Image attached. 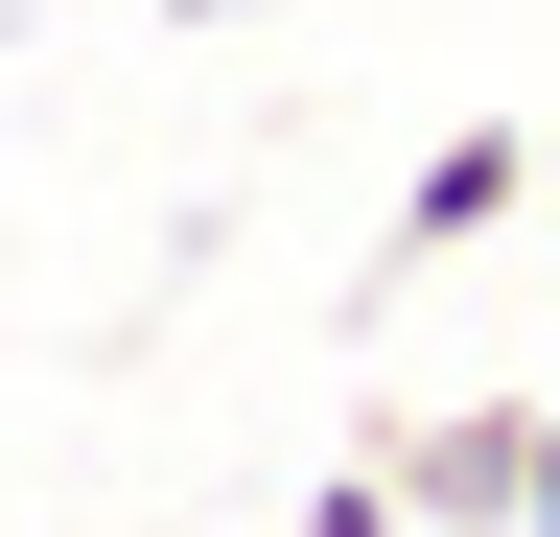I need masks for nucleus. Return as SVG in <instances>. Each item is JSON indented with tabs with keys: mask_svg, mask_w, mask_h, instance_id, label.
<instances>
[{
	"mask_svg": "<svg viewBox=\"0 0 560 537\" xmlns=\"http://www.w3.org/2000/svg\"><path fill=\"white\" fill-rule=\"evenodd\" d=\"M397 514H444V537H537V421H420V444H397Z\"/></svg>",
	"mask_w": 560,
	"mask_h": 537,
	"instance_id": "f257e3e1",
	"label": "nucleus"
},
{
	"mask_svg": "<svg viewBox=\"0 0 560 537\" xmlns=\"http://www.w3.org/2000/svg\"><path fill=\"white\" fill-rule=\"evenodd\" d=\"M514 187H537V141H514V117H467V141L397 187V257H467V234H514Z\"/></svg>",
	"mask_w": 560,
	"mask_h": 537,
	"instance_id": "f03ea898",
	"label": "nucleus"
},
{
	"mask_svg": "<svg viewBox=\"0 0 560 537\" xmlns=\"http://www.w3.org/2000/svg\"><path fill=\"white\" fill-rule=\"evenodd\" d=\"M537 537H560V397H537Z\"/></svg>",
	"mask_w": 560,
	"mask_h": 537,
	"instance_id": "7ed1b4c3",
	"label": "nucleus"
},
{
	"mask_svg": "<svg viewBox=\"0 0 560 537\" xmlns=\"http://www.w3.org/2000/svg\"><path fill=\"white\" fill-rule=\"evenodd\" d=\"M187 24H280V0H187Z\"/></svg>",
	"mask_w": 560,
	"mask_h": 537,
	"instance_id": "20e7f679",
	"label": "nucleus"
}]
</instances>
